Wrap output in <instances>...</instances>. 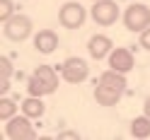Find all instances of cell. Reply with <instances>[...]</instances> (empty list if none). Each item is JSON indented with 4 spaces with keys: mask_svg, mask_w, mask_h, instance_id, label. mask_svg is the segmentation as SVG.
Segmentation results:
<instances>
[{
    "mask_svg": "<svg viewBox=\"0 0 150 140\" xmlns=\"http://www.w3.org/2000/svg\"><path fill=\"white\" fill-rule=\"evenodd\" d=\"M58 138H73V140H75V138H78V133H73V130H63Z\"/></svg>",
    "mask_w": 150,
    "mask_h": 140,
    "instance_id": "d6986e66",
    "label": "cell"
},
{
    "mask_svg": "<svg viewBox=\"0 0 150 140\" xmlns=\"http://www.w3.org/2000/svg\"><path fill=\"white\" fill-rule=\"evenodd\" d=\"M140 46H143L145 51H150V27L140 32Z\"/></svg>",
    "mask_w": 150,
    "mask_h": 140,
    "instance_id": "ac0fdd59",
    "label": "cell"
},
{
    "mask_svg": "<svg viewBox=\"0 0 150 140\" xmlns=\"http://www.w3.org/2000/svg\"><path fill=\"white\" fill-rule=\"evenodd\" d=\"M131 135L133 138H150V116H138L131 121Z\"/></svg>",
    "mask_w": 150,
    "mask_h": 140,
    "instance_id": "5bb4252c",
    "label": "cell"
},
{
    "mask_svg": "<svg viewBox=\"0 0 150 140\" xmlns=\"http://www.w3.org/2000/svg\"><path fill=\"white\" fill-rule=\"evenodd\" d=\"M124 27L128 32H136V34L148 29V27H150V7L148 5H140V3L128 5L124 10Z\"/></svg>",
    "mask_w": 150,
    "mask_h": 140,
    "instance_id": "7a4b0ae2",
    "label": "cell"
},
{
    "mask_svg": "<svg viewBox=\"0 0 150 140\" xmlns=\"http://www.w3.org/2000/svg\"><path fill=\"white\" fill-rule=\"evenodd\" d=\"M34 49L39 51V53H53L56 49H58V34H56L53 29H41V32H36L34 36Z\"/></svg>",
    "mask_w": 150,
    "mask_h": 140,
    "instance_id": "30bf717a",
    "label": "cell"
},
{
    "mask_svg": "<svg viewBox=\"0 0 150 140\" xmlns=\"http://www.w3.org/2000/svg\"><path fill=\"white\" fill-rule=\"evenodd\" d=\"M107 61H109V68H114L119 72H128L131 68H133V53H131L128 49H121V46L107 56Z\"/></svg>",
    "mask_w": 150,
    "mask_h": 140,
    "instance_id": "9c48e42d",
    "label": "cell"
},
{
    "mask_svg": "<svg viewBox=\"0 0 150 140\" xmlns=\"http://www.w3.org/2000/svg\"><path fill=\"white\" fill-rule=\"evenodd\" d=\"M10 77H12V63L10 58H0V89H3V94H5V89L10 87Z\"/></svg>",
    "mask_w": 150,
    "mask_h": 140,
    "instance_id": "9a60e30c",
    "label": "cell"
},
{
    "mask_svg": "<svg viewBox=\"0 0 150 140\" xmlns=\"http://www.w3.org/2000/svg\"><path fill=\"white\" fill-rule=\"evenodd\" d=\"M85 17H87V12H85V7L80 3H65L58 10V22L65 29H78V27H82L85 24Z\"/></svg>",
    "mask_w": 150,
    "mask_h": 140,
    "instance_id": "5b68a950",
    "label": "cell"
},
{
    "mask_svg": "<svg viewBox=\"0 0 150 140\" xmlns=\"http://www.w3.org/2000/svg\"><path fill=\"white\" fill-rule=\"evenodd\" d=\"M126 72H119V70H114V68H109L107 72H102V77H99V82L102 85H109V87H116V89H124L126 87Z\"/></svg>",
    "mask_w": 150,
    "mask_h": 140,
    "instance_id": "4fadbf2b",
    "label": "cell"
},
{
    "mask_svg": "<svg viewBox=\"0 0 150 140\" xmlns=\"http://www.w3.org/2000/svg\"><path fill=\"white\" fill-rule=\"evenodd\" d=\"M3 34L10 41H24L32 34V20L27 15H12L7 22H3Z\"/></svg>",
    "mask_w": 150,
    "mask_h": 140,
    "instance_id": "277c9868",
    "label": "cell"
},
{
    "mask_svg": "<svg viewBox=\"0 0 150 140\" xmlns=\"http://www.w3.org/2000/svg\"><path fill=\"white\" fill-rule=\"evenodd\" d=\"M145 114H148V116H150V97H148V99H145Z\"/></svg>",
    "mask_w": 150,
    "mask_h": 140,
    "instance_id": "ffe728a7",
    "label": "cell"
},
{
    "mask_svg": "<svg viewBox=\"0 0 150 140\" xmlns=\"http://www.w3.org/2000/svg\"><path fill=\"white\" fill-rule=\"evenodd\" d=\"M22 111L29 118H39V116H44V111H46V106H44V101H41V97H34V94H29L24 99V104H22Z\"/></svg>",
    "mask_w": 150,
    "mask_h": 140,
    "instance_id": "7c38bea8",
    "label": "cell"
},
{
    "mask_svg": "<svg viewBox=\"0 0 150 140\" xmlns=\"http://www.w3.org/2000/svg\"><path fill=\"white\" fill-rule=\"evenodd\" d=\"M15 111H17V104L3 94V99H0V121H10L15 116Z\"/></svg>",
    "mask_w": 150,
    "mask_h": 140,
    "instance_id": "2e32d148",
    "label": "cell"
},
{
    "mask_svg": "<svg viewBox=\"0 0 150 140\" xmlns=\"http://www.w3.org/2000/svg\"><path fill=\"white\" fill-rule=\"evenodd\" d=\"M92 3H97V0H92Z\"/></svg>",
    "mask_w": 150,
    "mask_h": 140,
    "instance_id": "44dd1931",
    "label": "cell"
},
{
    "mask_svg": "<svg viewBox=\"0 0 150 140\" xmlns=\"http://www.w3.org/2000/svg\"><path fill=\"white\" fill-rule=\"evenodd\" d=\"M119 5L114 0H97L95 5H92V20H95L99 27H109L119 20Z\"/></svg>",
    "mask_w": 150,
    "mask_h": 140,
    "instance_id": "52a82bcc",
    "label": "cell"
},
{
    "mask_svg": "<svg viewBox=\"0 0 150 140\" xmlns=\"http://www.w3.org/2000/svg\"><path fill=\"white\" fill-rule=\"evenodd\" d=\"M87 51H90V56H92L95 61H102V58H107V56L114 51V44H111L109 36H104V34H95V36L87 41Z\"/></svg>",
    "mask_w": 150,
    "mask_h": 140,
    "instance_id": "ba28073f",
    "label": "cell"
},
{
    "mask_svg": "<svg viewBox=\"0 0 150 140\" xmlns=\"http://www.w3.org/2000/svg\"><path fill=\"white\" fill-rule=\"evenodd\" d=\"M121 94H124V89L102 85V82L95 87V101H97V104H102V106H114V104H119Z\"/></svg>",
    "mask_w": 150,
    "mask_h": 140,
    "instance_id": "8fae6325",
    "label": "cell"
},
{
    "mask_svg": "<svg viewBox=\"0 0 150 140\" xmlns=\"http://www.w3.org/2000/svg\"><path fill=\"white\" fill-rule=\"evenodd\" d=\"M58 75L61 72H56L51 65H39V68L34 70V75L29 77V82H27L29 94H34V97L53 94V92L58 89Z\"/></svg>",
    "mask_w": 150,
    "mask_h": 140,
    "instance_id": "6da1fadb",
    "label": "cell"
},
{
    "mask_svg": "<svg viewBox=\"0 0 150 140\" xmlns=\"http://www.w3.org/2000/svg\"><path fill=\"white\" fill-rule=\"evenodd\" d=\"M15 15V3L12 0H0V22H7Z\"/></svg>",
    "mask_w": 150,
    "mask_h": 140,
    "instance_id": "e0dca14e",
    "label": "cell"
},
{
    "mask_svg": "<svg viewBox=\"0 0 150 140\" xmlns=\"http://www.w3.org/2000/svg\"><path fill=\"white\" fill-rule=\"evenodd\" d=\"M5 135L10 140H32V138H36L27 114L24 116H12L10 121H7L5 123Z\"/></svg>",
    "mask_w": 150,
    "mask_h": 140,
    "instance_id": "8992f818",
    "label": "cell"
},
{
    "mask_svg": "<svg viewBox=\"0 0 150 140\" xmlns=\"http://www.w3.org/2000/svg\"><path fill=\"white\" fill-rule=\"evenodd\" d=\"M58 72H61V77H63L65 82H70V85H80L82 80H87L90 68H87V63L82 61V58L70 56V58H65V61L61 63Z\"/></svg>",
    "mask_w": 150,
    "mask_h": 140,
    "instance_id": "3957f363",
    "label": "cell"
}]
</instances>
